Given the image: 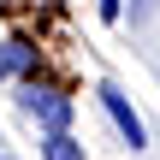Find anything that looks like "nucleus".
Wrapping results in <instances>:
<instances>
[{"label": "nucleus", "instance_id": "4", "mask_svg": "<svg viewBox=\"0 0 160 160\" xmlns=\"http://www.w3.org/2000/svg\"><path fill=\"white\" fill-rule=\"evenodd\" d=\"M42 160H83V142L65 131V137H48L42 142Z\"/></svg>", "mask_w": 160, "mask_h": 160}, {"label": "nucleus", "instance_id": "5", "mask_svg": "<svg viewBox=\"0 0 160 160\" xmlns=\"http://www.w3.org/2000/svg\"><path fill=\"white\" fill-rule=\"evenodd\" d=\"M154 6H160V0H131V24H142V18H148Z\"/></svg>", "mask_w": 160, "mask_h": 160}, {"label": "nucleus", "instance_id": "2", "mask_svg": "<svg viewBox=\"0 0 160 160\" xmlns=\"http://www.w3.org/2000/svg\"><path fill=\"white\" fill-rule=\"evenodd\" d=\"M95 95H101V107H107V119L119 125V137H125L131 148H148V131H142V119H137V107L125 101V89H119V83H101Z\"/></svg>", "mask_w": 160, "mask_h": 160}, {"label": "nucleus", "instance_id": "1", "mask_svg": "<svg viewBox=\"0 0 160 160\" xmlns=\"http://www.w3.org/2000/svg\"><path fill=\"white\" fill-rule=\"evenodd\" d=\"M24 113L42 119L48 137H65V125H71V95L53 89V83H30V89H24Z\"/></svg>", "mask_w": 160, "mask_h": 160}, {"label": "nucleus", "instance_id": "3", "mask_svg": "<svg viewBox=\"0 0 160 160\" xmlns=\"http://www.w3.org/2000/svg\"><path fill=\"white\" fill-rule=\"evenodd\" d=\"M36 65V48L30 42H6L0 48V77H18V71H30Z\"/></svg>", "mask_w": 160, "mask_h": 160}, {"label": "nucleus", "instance_id": "6", "mask_svg": "<svg viewBox=\"0 0 160 160\" xmlns=\"http://www.w3.org/2000/svg\"><path fill=\"white\" fill-rule=\"evenodd\" d=\"M119 12H125V0H101V18H107V24H113Z\"/></svg>", "mask_w": 160, "mask_h": 160}]
</instances>
